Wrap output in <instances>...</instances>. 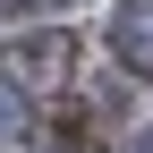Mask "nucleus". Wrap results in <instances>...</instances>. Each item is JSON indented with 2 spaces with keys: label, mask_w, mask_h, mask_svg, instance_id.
Returning <instances> with one entry per match:
<instances>
[{
  "label": "nucleus",
  "mask_w": 153,
  "mask_h": 153,
  "mask_svg": "<svg viewBox=\"0 0 153 153\" xmlns=\"http://www.w3.org/2000/svg\"><path fill=\"white\" fill-rule=\"evenodd\" d=\"M68 68H76V34H60V26H34V34H17V43L0 51V76H9L17 94L68 85Z\"/></svg>",
  "instance_id": "1"
},
{
  "label": "nucleus",
  "mask_w": 153,
  "mask_h": 153,
  "mask_svg": "<svg viewBox=\"0 0 153 153\" xmlns=\"http://www.w3.org/2000/svg\"><path fill=\"white\" fill-rule=\"evenodd\" d=\"M111 60L153 76V0H111Z\"/></svg>",
  "instance_id": "2"
},
{
  "label": "nucleus",
  "mask_w": 153,
  "mask_h": 153,
  "mask_svg": "<svg viewBox=\"0 0 153 153\" xmlns=\"http://www.w3.org/2000/svg\"><path fill=\"white\" fill-rule=\"evenodd\" d=\"M17 136H26V119H17V94L0 85V145H17Z\"/></svg>",
  "instance_id": "3"
},
{
  "label": "nucleus",
  "mask_w": 153,
  "mask_h": 153,
  "mask_svg": "<svg viewBox=\"0 0 153 153\" xmlns=\"http://www.w3.org/2000/svg\"><path fill=\"white\" fill-rule=\"evenodd\" d=\"M128 153H153V128H145V136H136V145H128Z\"/></svg>",
  "instance_id": "4"
},
{
  "label": "nucleus",
  "mask_w": 153,
  "mask_h": 153,
  "mask_svg": "<svg viewBox=\"0 0 153 153\" xmlns=\"http://www.w3.org/2000/svg\"><path fill=\"white\" fill-rule=\"evenodd\" d=\"M0 9H26V0H0Z\"/></svg>",
  "instance_id": "5"
}]
</instances>
